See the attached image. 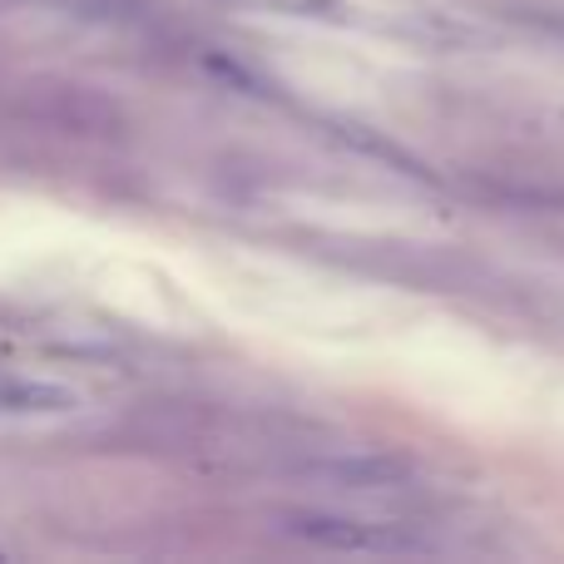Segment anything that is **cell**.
<instances>
[{
	"label": "cell",
	"instance_id": "7a4b0ae2",
	"mask_svg": "<svg viewBox=\"0 0 564 564\" xmlns=\"http://www.w3.org/2000/svg\"><path fill=\"white\" fill-rule=\"evenodd\" d=\"M312 480H322L327 490H347V496H401L416 490V470L406 460H387V456H351V460H322L307 470Z\"/></svg>",
	"mask_w": 564,
	"mask_h": 564
},
{
	"label": "cell",
	"instance_id": "6da1fadb",
	"mask_svg": "<svg viewBox=\"0 0 564 564\" xmlns=\"http://www.w3.org/2000/svg\"><path fill=\"white\" fill-rule=\"evenodd\" d=\"M278 530L307 545L351 550V555H431V540L421 525L401 520H371V516H337V510H288L278 516Z\"/></svg>",
	"mask_w": 564,
	"mask_h": 564
},
{
	"label": "cell",
	"instance_id": "3957f363",
	"mask_svg": "<svg viewBox=\"0 0 564 564\" xmlns=\"http://www.w3.org/2000/svg\"><path fill=\"white\" fill-rule=\"evenodd\" d=\"M75 397L50 381H15L0 377V416H50V411H69Z\"/></svg>",
	"mask_w": 564,
	"mask_h": 564
}]
</instances>
